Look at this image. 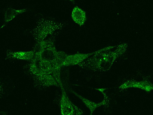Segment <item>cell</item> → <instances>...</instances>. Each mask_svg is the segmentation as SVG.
<instances>
[{"mask_svg":"<svg viewBox=\"0 0 153 115\" xmlns=\"http://www.w3.org/2000/svg\"><path fill=\"white\" fill-rule=\"evenodd\" d=\"M134 87L140 89L146 92H150L153 89L152 84L146 80L137 81L133 80H128L121 84L119 88L121 89Z\"/></svg>","mask_w":153,"mask_h":115,"instance_id":"cell-3","label":"cell"},{"mask_svg":"<svg viewBox=\"0 0 153 115\" xmlns=\"http://www.w3.org/2000/svg\"><path fill=\"white\" fill-rule=\"evenodd\" d=\"M0 87H1L0 86Z\"/></svg>","mask_w":153,"mask_h":115,"instance_id":"cell-10","label":"cell"},{"mask_svg":"<svg viewBox=\"0 0 153 115\" xmlns=\"http://www.w3.org/2000/svg\"><path fill=\"white\" fill-rule=\"evenodd\" d=\"M71 91L76 97L79 98L87 108L89 109L90 114L91 115L97 108L102 105H105L107 104V101L108 100L107 96L106 94L103 92V91H102V92L103 94L104 99L102 102L98 103H96L84 97L73 90H72Z\"/></svg>","mask_w":153,"mask_h":115,"instance_id":"cell-4","label":"cell"},{"mask_svg":"<svg viewBox=\"0 0 153 115\" xmlns=\"http://www.w3.org/2000/svg\"><path fill=\"white\" fill-rule=\"evenodd\" d=\"M71 16L74 21L80 26L83 25L86 20L85 12L77 6L74 7L73 9Z\"/></svg>","mask_w":153,"mask_h":115,"instance_id":"cell-6","label":"cell"},{"mask_svg":"<svg viewBox=\"0 0 153 115\" xmlns=\"http://www.w3.org/2000/svg\"><path fill=\"white\" fill-rule=\"evenodd\" d=\"M37 76L44 86L46 87L53 86L59 87L54 77L51 74H43Z\"/></svg>","mask_w":153,"mask_h":115,"instance_id":"cell-7","label":"cell"},{"mask_svg":"<svg viewBox=\"0 0 153 115\" xmlns=\"http://www.w3.org/2000/svg\"><path fill=\"white\" fill-rule=\"evenodd\" d=\"M62 90V95L60 102L61 113L62 115H72L74 114L75 111L73 103L69 99L62 81L59 84Z\"/></svg>","mask_w":153,"mask_h":115,"instance_id":"cell-2","label":"cell"},{"mask_svg":"<svg viewBox=\"0 0 153 115\" xmlns=\"http://www.w3.org/2000/svg\"><path fill=\"white\" fill-rule=\"evenodd\" d=\"M35 52L34 51L27 52H13L9 50L7 53V58L10 59L32 60L34 58Z\"/></svg>","mask_w":153,"mask_h":115,"instance_id":"cell-5","label":"cell"},{"mask_svg":"<svg viewBox=\"0 0 153 115\" xmlns=\"http://www.w3.org/2000/svg\"><path fill=\"white\" fill-rule=\"evenodd\" d=\"M26 11V9L16 10L12 8H8L5 11L4 21L7 22L12 20L17 15Z\"/></svg>","mask_w":153,"mask_h":115,"instance_id":"cell-8","label":"cell"},{"mask_svg":"<svg viewBox=\"0 0 153 115\" xmlns=\"http://www.w3.org/2000/svg\"><path fill=\"white\" fill-rule=\"evenodd\" d=\"M106 48L92 53H77L72 55H67L61 65V67L79 64L90 56L96 53L106 50Z\"/></svg>","mask_w":153,"mask_h":115,"instance_id":"cell-1","label":"cell"},{"mask_svg":"<svg viewBox=\"0 0 153 115\" xmlns=\"http://www.w3.org/2000/svg\"><path fill=\"white\" fill-rule=\"evenodd\" d=\"M69 0L70 1H71L72 2H73L74 1V0Z\"/></svg>","mask_w":153,"mask_h":115,"instance_id":"cell-9","label":"cell"}]
</instances>
